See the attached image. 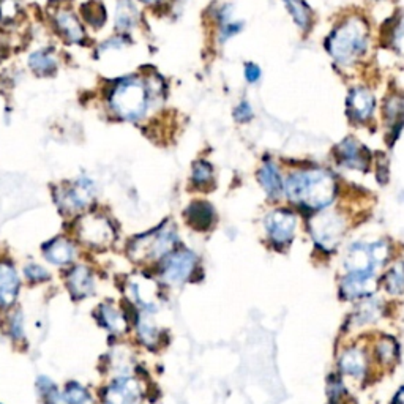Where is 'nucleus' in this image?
<instances>
[{
	"label": "nucleus",
	"mask_w": 404,
	"mask_h": 404,
	"mask_svg": "<svg viewBox=\"0 0 404 404\" xmlns=\"http://www.w3.org/2000/svg\"><path fill=\"white\" fill-rule=\"evenodd\" d=\"M176 240L177 235L172 224H165L153 233L137 237L130 245L128 255L136 262L155 261V259L166 256L172 250Z\"/></svg>",
	"instance_id": "obj_4"
},
{
	"label": "nucleus",
	"mask_w": 404,
	"mask_h": 404,
	"mask_svg": "<svg viewBox=\"0 0 404 404\" xmlns=\"http://www.w3.org/2000/svg\"><path fill=\"white\" fill-rule=\"evenodd\" d=\"M245 78L248 83H256L261 78V70L255 63H246L245 65Z\"/></svg>",
	"instance_id": "obj_37"
},
{
	"label": "nucleus",
	"mask_w": 404,
	"mask_h": 404,
	"mask_svg": "<svg viewBox=\"0 0 404 404\" xmlns=\"http://www.w3.org/2000/svg\"><path fill=\"white\" fill-rule=\"evenodd\" d=\"M28 65L40 76H49V74L56 71L57 60L54 54H51L49 51H37V53L28 57Z\"/></svg>",
	"instance_id": "obj_22"
},
{
	"label": "nucleus",
	"mask_w": 404,
	"mask_h": 404,
	"mask_svg": "<svg viewBox=\"0 0 404 404\" xmlns=\"http://www.w3.org/2000/svg\"><path fill=\"white\" fill-rule=\"evenodd\" d=\"M3 57V46H2V43H0V59H2Z\"/></svg>",
	"instance_id": "obj_40"
},
{
	"label": "nucleus",
	"mask_w": 404,
	"mask_h": 404,
	"mask_svg": "<svg viewBox=\"0 0 404 404\" xmlns=\"http://www.w3.org/2000/svg\"><path fill=\"white\" fill-rule=\"evenodd\" d=\"M387 291L390 294H403L404 292V262H396L389 270V273L384 278Z\"/></svg>",
	"instance_id": "obj_27"
},
{
	"label": "nucleus",
	"mask_w": 404,
	"mask_h": 404,
	"mask_svg": "<svg viewBox=\"0 0 404 404\" xmlns=\"http://www.w3.org/2000/svg\"><path fill=\"white\" fill-rule=\"evenodd\" d=\"M242 31V22H229V24H224L221 27V37L223 40H228L233 35H235V33H239Z\"/></svg>",
	"instance_id": "obj_38"
},
{
	"label": "nucleus",
	"mask_w": 404,
	"mask_h": 404,
	"mask_svg": "<svg viewBox=\"0 0 404 404\" xmlns=\"http://www.w3.org/2000/svg\"><path fill=\"white\" fill-rule=\"evenodd\" d=\"M26 275L27 278H31L32 281H44L49 278V273L46 272L43 267H40L37 264H31L26 267Z\"/></svg>",
	"instance_id": "obj_34"
},
{
	"label": "nucleus",
	"mask_w": 404,
	"mask_h": 404,
	"mask_svg": "<svg viewBox=\"0 0 404 404\" xmlns=\"http://www.w3.org/2000/svg\"><path fill=\"white\" fill-rule=\"evenodd\" d=\"M287 10L292 16V19L296 21V24L300 28H308L310 19H311V11L307 3L303 0H285Z\"/></svg>",
	"instance_id": "obj_26"
},
{
	"label": "nucleus",
	"mask_w": 404,
	"mask_h": 404,
	"mask_svg": "<svg viewBox=\"0 0 404 404\" xmlns=\"http://www.w3.org/2000/svg\"><path fill=\"white\" fill-rule=\"evenodd\" d=\"M193 178L198 185H204L210 182L212 178V166L205 161H198L193 167Z\"/></svg>",
	"instance_id": "obj_33"
},
{
	"label": "nucleus",
	"mask_w": 404,
	"mask_h": 404,
	"mask_svg": "<svg viewBox=\"0 0 404 404\" xmlns=\"http://www.w3.org/2000/svg\"><path fill=\"white\" fill-rule=\"evenodd\" d=\"M378 352L382 362H394L396 357V344L392 338H384L382 342L378 344Z\"/></svg>",
	"instance_id": "obj_32"
},
{
	"label": "nucleus",
	"mask_w": 404,
	"mask_h": 404,
	"mask_svg": "<svg viewBox=\"0 0 404 404\" xmlns=\"http://www.w3.org/2000/svg\"><path fill=\"white\" fill-rule=\"evenodd\" d=\"M78 237L94 248H106L114 242L115 230L111 221L100 213H89L76 226Z\"/></svg>",
	"instance_id": "obj_7"
},
{
	"label": "nucleus",
	"mask_w": 404,
	"mask_h": 404,
	"mask_svg": "<svg viewBox=\"0 0 404 404\" xmlns=\"http://www.w3.org/2000/svg\"><path fill=\"white\" fill-rule=\"evenodd\" d=\"M100 321L109 332L115 335H122L126 330V327H128L120 310L115 308L111 303H105L100 307Z\"/></svg>",
	"instance_id": "obj_21"
},
{
	"label": "nucleus",
	"mask_w": 404,
	"mask_h": 404,
	"mask_svg": "<svg viewBox=\"0 0 404 404\" xmlns=\"http://www.w3.org/2000/svg\"><path fill=\"white\" fill-rule=\"evenodd\" d=\"M196 264V256L192 251H177L165 261L161 276L167 285H182L192 275Z\"/></svg>",
	"instance_id": "obj_9"
},
{
	"label": "nucleus",
	"mask_w": 404,
	"mask_h": 404,
	"mask_svg": "<svg viewBox=\"0 0 404 404\" xmlns=\"http://www.w3.org/2000/svg\"><path fill=\"white\" fill-rule=\"evenodd\" d=\"M367 48V26L360 19H349L328 40V51L342 63H351Z\"/></svg>",
	"instance_id": "obj_3"
},
{
	"label": "nucleus",
	"mask_w": 404,
	"mask_h": 404,
	"mask_svg": "<svg viewBox=\"0 0 404 404\" xmlns=\"http://www.w3.org/2000/svg\"><path fill=\"white\" fill-rule=\"evenodd\" d=\"M234 117L239 120V122H248L253 117V111H251V106L248 105L246 101H242L240 105L235 108L234 111Z\"/></svg>",
	"instance_id": "obj_35"
},
{
	"label": "nucleus",
	"mask_w": 404,
	"mask_h": 404,
	"mask_svg": "<svg viewBox=\"0 0 404 404\" xmlns=\"http://www.w3.org/2000/svg\"><path fill=\"white\" fill-rule=\"evenodd\" d=\"M96 188L90 178L81 177L68 187H62L56 192V201L63 212H79L92 204Z\"/></svg>",
	"instance_id": "obj_8"
},
{
	"label": "nucleus",
	"mask_w": 404,
	"mask_h": 404,
	"mask_svg": "<svg viewBox=\"0 0 404 404\" xmlns=\"http://www.w3.org/2000/svg\"><path fill=\"white\" fill-rule=\"evenodd\" d=\"M339 161L348 167H355V169H365L368 165V157L359 144L352 140H346L337 149Z\"/></svg>",
	"instance_id": "obj_17"
},
{
	"label": "nucleus",
	"mask_w": 404,
	"mask_h": 404,
	"mask_svg": "<svg viewBox=\"0 0 404 404\" xmlns=\"http://www.w3.org/2000/svg\"><path fill=\"white\" fill-rule=\"evenodd\" d=\"M137 333H140L141 339L149 346H153L158 339V328L153 324L147 313L141 314L140 321H137Z\"/></svg>",
	"instance_id": "obj_28"
},
{
	"label": "nucleus",
	"mask_w": 404,
	"mask_h": 404,
	"mask_svg": "<svg viewBox=\"0 0 404 404\" xmlns=\"http://www.w3.org/2000/svg\"><path fill=\"white\" fill-rule=\"evenodd\" d=\"M19 278L15 267L7 262H0V308H7L18 297Z\"/></svg>",
	"instance_id": "obj_13"
},
{
	"label": "nucleus",
	"mask_w": 404,
	"mask_h": 404,
	"mask_svg": "<svg viewBox=\"0 0 404 404\" xmlns=\"http://www.w3.org/2000/svg\"><path fill=\"white\" fill-rule=\"evenodd\" d=\"M346 220L338 212H322L310 221V230L316 244L324 250H333L342 242L344 230H346Z\"/></svg>",
	"instance_id": "obj_6"
},
{
	"label": "nucleus",
	"mask_w": 404,
	"mask_h": 404,
	"mask_svg": "<svg viewBox=\"0 0 404 404\" xmlns=\"http://www.w3.org/2000/svg\"><path fill=\"white\" fill-rule=\"evenodd\" d=\"M389 256V246L384 242L365 245H352L344 258V267L349 273H362L374 276L376 270L385 262Z\"/></svg>",
	"instance_id": "obj_5"
},
{
	"label": "nucleus",
	"mask_w": 404,
	"mask_h": 404,
	"mask_svg": "<svg viewBox=\"0 0 404 404\" xmlns=\"http://www.w3.org/2000/svg\"><path fill=\"white\" fill-rule=\"evenodd\" d=\"M63 398H65L67 404H94L89 392L74 382L68 384L65 392H63Z\"/></svg>",
	"instance_id": "obj_29"
},
{
	"label": "nucleus",
	"mask_w": 404,
	"mask_h": 404,
	"mask_svg": "<svg viewBox=\"0 0 404 404\" xmlns=\"http://www.w3.org/2000/svg\"><path fill=\"white\" fill-rule=\"evenodd\" d=\"M141 396L140 382L128 376L117 378L105 390L106 404H140Z\"/></svg>",
	"instance_id": "obj_10"
},
{
	"label": "nucleus",
	"mask_w": 404,
	"mask_h": 404,
	"mask_svg": "<svg viewBox=\"0 0 404 404\" xmlns=\"http://www.w3.org/2000/svg\"><path fill=\"white\" fill-rule=\"evenodd\" d=\"M348 109L352 119L363 122L369 115L373 114L374 109V98L371 92L367 89H354L348 98Z\"/></svg>",
	"instance_id": "obj_16"
},
{
	"label": "nucleus",
	"mask_w": 404,
	"mask_h": 404,
	"mask_svg": "<svg viewBox=\"0 0 404 404\" xmlns=\"http://www.w3.org/2000/svg\"><path fill=\"white\" fill-rule=\"evenodd\" d=\"M380 302L376 298H369L367 302H363L359 310H357V313L352 317V321L355 322V324H369V322H374L379 319L380 316Z\"/></svg>",
	"instance_id": "obj_24"
},
{
	"label": "nucleus",
	"mask_w": 404,
	"mask_h": 404,
	"mask_svg": "<svg viewBox=\"0 0 404 404\" xmlns=\"http://www.w3.org/2000/svg\"><path fill=\"white\" fill-rule=\"evenodd\" d=\"M117 27L122 31L133 28L137 22V11L130 0H119L117 5Z\"/></svg>",
	"instance_id": "obj_25"
},
{
	"label": "nucleus",
	"mask_w": 404,
	"mask_h": 404,
	"mask_svg": "<svg viewBox=\"0 0 404 404\" xmlns=\"http://www.w3.org/2000/svg\"><path fill=\"white\" fill-rule=\"evenodd\" d=\"M68 287H70L71 294L76 298H85L92 296L95 291L94 273L87 267H84V265H78L68 275Z\"/></svg>",
	"instance_id": "obj_15"
},
{
	"label": "nucleus",
	"mask_w": 404,
	"mask_h": 404,
	"mask_svg": "<svg viewBox=\"0 0 404 404\" xmlns=\"http://www.w3.org/2000/svg\"><path fill=\"white\" fill-rule=\"evenodd\" d=\"M83 15H84L85 21H87L89 24L94 26V27L103 26V22H105V19H106L105 8H103L101 5L96 3V2H92V3L84 5V7H83Z\"/></svg>",
	"instance_id": "obj_30"
},
{
	"label": "nucleus",
	"mask_w": 404,
	"mask_h": 404,
	"mask_svg": "<svg viewBox=\"0 0 404 404\" xmlns=\"http://www.w3.org/2000/svg\"><path fill=\"white\" fill-rule=\"evenodd\" d=\"M10 328H11V337H13V338H22V335H24V332H22V314H21V311H16V313L13 314V317H11Z\"/></svg>",
	"instance_id": "obj_36"
},
{
	"label": "nucleus",
	"mask_w": 404,
	"mask_h": 404,
	"mask_svg": "<svg viewBox=\"0 0 404 404\" xmlns=\"http://www.w3.org/2000/svg\"><path fill=\"white\" fill-rule=\"evenodd\" d=\"M188 221L196 229H207L213 220V210L207 202H196L187 212Z\"/></svg>",
	"instance_id": "obj_23"
},
{
	"label": "nucleus",
	"mask_w": 404,
	"mask_h": 404,
	"mask_svg": "<svg viewBox=\"0 0 404 404\" xmlns=\"http://www.w3.org/2000/svg\"><path fill=\"white\" fill-rule=\"evenodd\" d=\"M259 182L262 183L270 198H280L283 192V180L278 169L273 163H265L259 171Z\"/></svg>",
	"instance_id": "obj_20"
},
{
	"label": "nucleus",
	"mask_w": 404,
	"mask_h": 404,
	"mask_svg": "<svg viewBox=\"0 0 404 404\" xmlns=\"http://www.w3.org/2000/svg\"><path fill=\"white\" fill-rule=\"evenodd\" d=\"M297 226V217L287 210H275L265 220L269 237L275 244H287L292 239L294 229Z\"/></svg>",
	"instance_id": "obj_11"
},
{
	"label": "nucleus",
	"mask_w": 404,
	"mask_h": 404,
	"mask_svg": "<svg viewBox=\"0 0 404 404\" xmlns=\"http://www.w3.org/2000/svg\"><path fill=\"white\" fill-rule=\"evenodd\" d=\"M342 371L352 378H362L367 369V359L360 349H348L339 360Z\"/></svg>",
	"instance_id": "obj_19"
},
{
	"label": "nucleus",
	"mask_w": 404,
	"mask_h": 404,
	"mask_svg": "<svg viewBox=\"0 0 404 404\" xmlns=\"http://www.w3.org/2000/svg\"><path fill=\"white\" fill-rule=\"evenodd\" d=\"M19 0H0V21H13L19 15Z\"/></svg>",
	"instance_id": "obj_31"
},
{
	"label": "nucleus",
	"mask_w": 404,
	"mask_h": 404,
	"mask_svg": "<svg viewBox=\"0 0 404 404\" xmlns=\"http://www.w3.org/2000/svg\"><path fill=\"white\" fill-rule=\"evenodd\" d=\"M54 22L57 31L60 32L62 37L71 43H81L85 37V32L83 26H81L79 19L74 16L70 10H59L54 15Z\"/></svg>",
	"instance_id": "obj_14"
},
{
	"label": "nucleus",
	"mask_w": 404,
	"mask_h": 404,
	"mask_svg": "<svg viewBox=\"0 0 404 404\" xmlns=\"http://www.w3.org/2000/svg\"><path fill=\"white\" fill-rule=\"evenodd\" d=\"M109 105L119 117L125 120L141 119L149 106V89L140 79H125L115 85Z\"/></svg>",
	"instance_id": "obj_2"
},
{
	"label": "nucleus",
	"mask_w": 404,
	"mask_h": 404,
	"mask_svg": "<svg viewBox=\"0 0 404 404\" xmlns=\"http://www.w3.org/2000/svg\"><path fill=\"white\" fill-rule=\"evenodd\" d=\"M44 255L51 262L57 265H65L71 262L76 255V250L70 240L67 239H56L44 248Z\"/></svg>",
	"instance_id": "obj_18"
},
{
	"label": "nucleus",
	"mask_w": 404,
	"mask_h": 404,
	"mask_svg": "<svg viewBox=\"0 0 404 404\" xmlns=\"http://www.w3.org/2000/svg\"><path fill=\"white\" fill-rule=\"evenodd\" d=\"M142 2H146V3H155V2H160V0H142Z\"/></svg>",
	"instance_id": "obj_41"
},
{
	"label": "nucleus",
	"mask_w": 404,
	"mask_h": 404,
	"mask_svg": "<svg viewBox=\"0 0 404 404\" xmlns=\"http://www.w3.org/2000/svg\"><path fill=\"white\" fill-rule=\"evenodd\" d=\"M286 193L291 201L317 210L324 209L335 199L337 183L327 171H302L287 178Z\"/></svg>",
	"instance_id": "obj_1"
},
{
	"label": "nucleus",
	"mask_w": 404,
	"mask_h": 404,
	"mask_svg": "<svg viewBox=\"0 0 404 404\" xmlns=\"http://www.w3.org/2000/svg\"><path fill=\"white\" fill-rule=\"evenodd\" d=\"M396 401L400 403V404H404V387L400 390V394L396 395Z\"/></svg>",
	"instance_id": "obj_39"
},
{
	"label": "nucleus",
	"mask_w": 404,
	"mask_h": 404,
	"mask_svg": "<svg viewBox=\"0 0 404 404\" xmlns=\"http://www.w3.org/2000/svg\"><path fill=\"white\" fill-rule=\"evenodd\" d=\"M376 291V281L371 275L362 273H348L342 281V296L344 298H360L368 297Z\"/></svg>",
	"instance_id": "obj_12"
}]
</instances>
